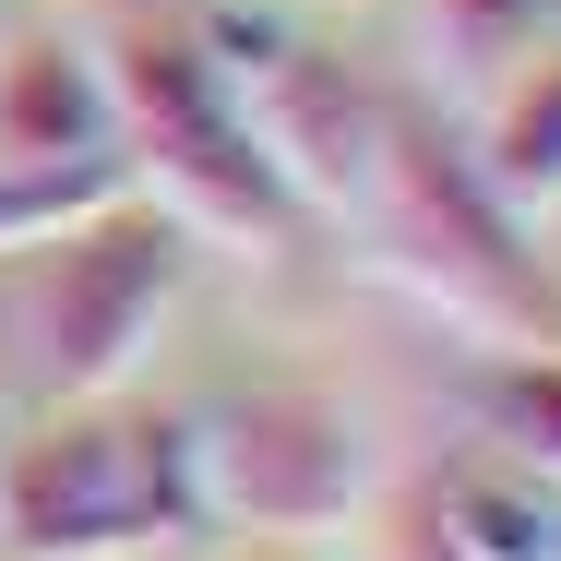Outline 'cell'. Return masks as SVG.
I'll return each instance as SVG.
<instances>
[{
	"instance_id": "7a4b0ae2",
	"label": "cell",
	"mask_w": 561,
	"mask_h": 561,
	"mask_svg": "<svg viewBox=\"0 0 561 561\" xmlns=\"http://www.w3.org/2000/svg\"><path fill=\"white\" fill-rule=\"evenodd\" d=\"M108 60V108H119V156H131V180H156V204L180 227H204V239H239V251H299V192L263 168V144H251V119H239V84H227V60L192 36V24H131Z\"/></svg>"
},
{
	"instance_id": "8fae6325",
	"label": "cell",
	"mask_w": 561,
	"mask_h": 561,
	"mask_svg": "<svg viewBox=\"0 0 561 561\" xmlns=\"http://www.w3.org/2000/svg\"><path fill=\"white\" fill-rule=\"evenodd\" d=\"M431 36H443V72L466 96H490L538 36H561V0H431Z\"/></svg>"
},
{
	"instance_id": "6da1fadb",
	"label": "cell",
	"mask_w": 561,
	"mask_h": 561,
	"mask_svg": "<svg viewBox=\"0 0 561 561\" xmlns=\"http://www.w3.org/2000/svg\"><path fill=\"white\" fill-rule=\"evenodd\" d=\"M358 227L382 239L394 287H419V299H431L443 323H466L478 346L561 358V275L538 263V227L466 168V144H454L419 96L382 108V156H370Z\"/></svg>"
},
{
	"instance_id": "7c38bea8",
	"label": "cell",
	"mask_w": 561,
	"mask_h": 561,
	"mask_svg": "<svg viewBox=\"0 0 561 561\" xmlns=\"http://www.w3.org/2000/svg\"><path fill=\"white\" fill-rule=\"evenodd\" d=\"M490 443L561 490V358H502L490 370Z\"/></svg>"
},
{
	"instance_id": "3957f363",
	"label": "cell",
	"mask_w": 561,
	"mask_h": 561,
	"mask_svg": "<svg viewBox=\"0 0 561 561\" xmlns=\"http://www.w3.org/2000/svg\"><path fill=\"white\" fill-rule=\"evenodd\" d=\"M204 538L192 419H131L119 394L60 407L24 454H0V550L12 561H131Z\"/></svg>"
},
{
	"instance_id": "5b68a950",
	"label": "cell",
	"mask_w": 561,
	"mask_h": 561,
	"mask_svg": "<svg viewBox=\"0 0 561 561\" xmlns=\"http://www.w3.org/2000/svg\"><path fill=\"white\" fill-rule=\"evenodd\" d=\"M192 36L227 60L239 119H251L263 168L299 192V216H358L370 156H382V108H394V96H382L346 48L299 36V24H275V12H204Z\"/></svg>"
},
{
	"instance_id": "30bf717a",
	"label": "cell",
	"mask_w": 561,
	"mask_h": 561,
	"mask_svg": "<svg viewBox=\"0 0 561 561\" xmlns=\"http://www.w3.org/2000/svg\"><path fill=\"white\" fill-rule=\"evenodd\" d=\"M119 192H144L119 144H108V156H60V168H0V251H48L60 227L108 216Z\"/></svg>"
},
{
	"instance_id": "277c9868",
	"label": "cell",
	"mask_w": 561,
	"mask_h": 561,
	"mask_svg": "<svg viewBox=\"0 0 561 561\" xmlns=\"http://www.w3.org/2000/svg\"><path fill=\"white\" fill-rule=\"evenodd\" d=\"M180 239H192V227L168 216V204H144V192H119L108 216H84V227L48 239V275H36L24 335H36V382H48L60 407H96V394H119V382L144 370V346L180 311V275H192Z\"/></svg>"
},
{
	"instance_id": "ba28073f",
	"label": "cell",
	"mask_w": 561,
	"mask_h": 561,
	"mask_svg": "<svg viewBox=\"0 0 561 561\" xmlns=\"http://www.w3.org/2000/svg\"><path fill=\"white\" fill-rule=\"evenodd\" d=\"M431 561H561V490L514 454H466L431 478Z\"/></svg>"
},
{
	"instance_id": "52a82bcc",
	"label": "cell",
	"mask_w": 561,
	"mask_h": 561,
	"mask_svg": "<svg viewBox=\"0 0 561 561\" xmlns=\"http://www.w3.org/2000/svg\"><path fill=\"white\" fill-rule=\"evenodd\" d=\"M119 108H108V60L72 36H0V168H60V156H108Z\"/></svg>"
},
{
	"instance_id": "4fadbf2b",
	"label": "cell",
	"mask_w": 561,
	"mask_h": 561,
	"mask_svg": "<svg viewBox=\"0 0 561 561\" xmlns=\"http://www.w3.org/2000/svg\"><path fill=\"white\" fill-rule=\"evenodd\" d=\"M0 36H12V0H0Z\"/></svg>"
},
{
	"instance_id": "9c48e42d",
	"label": "cell",
	"mask_w": 561,
	"mask_h": 561,
	"mask_svg": "<svg viewBox=\"0 0 561 561\" xmlns=\"http://www.w3.org/2000/svg\"><path fill=\"white\" fill-rule=\"evenodd\" d=\"M466 168H478L526 227L561 216V36H538V48L478 96V144H466Z\"/></svg>"
},
{
	"instance_id": "8992f818",
	"label": "cell",
	"mask_w": 561,
	"mask_h": 561,
	"mask_svg": "<svg viewBox=\"0 0 561 561\" xmlns=\"http://www.w3.org/2000/svg\"><path fill=\"white\" fill-rule=\"evenodd\" d=\"M192 478H204V526L323 538L370 490V431L323 382H239L227 407L192 419Z\"/></svg>"
}]
</instances>
